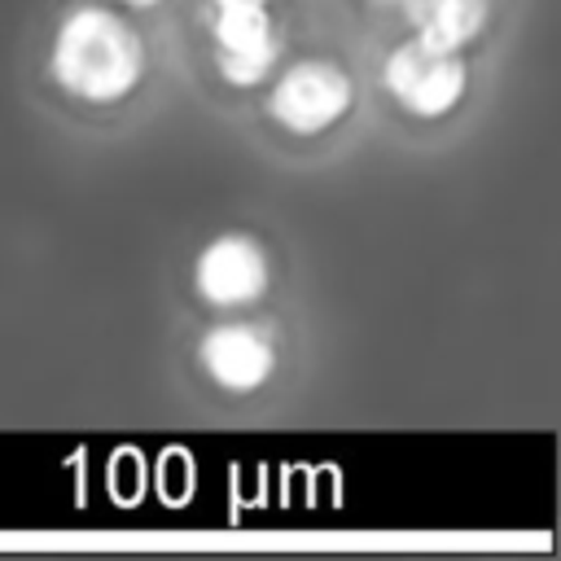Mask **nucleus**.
<instances>
[{"mask_svg": "<svg viewBox=\"0 0 561 561\" xmlns=\"http://www.w3.org/2000/svg\"><path fill=\"white\" fill-rule=\"evenodd\" d=\"M48 66L66 92L110 105V101H123L140 83L145 44L118 13L101 4H83L61 18Z\"/></svg>", "mask_w": 561, "mask_h": 561, "instance_id": "1", "label": "nucleus"}, {"mask_svg": "<svg viewBox=\"0 0 561 561\" xmlns=\"http://www.w3.org/2000/svg\"><path fill=\"white\" fill-rule=\"evenodd\" d=\"M210 39H215V66L228 83L250 88L263 83L280 57V35L259 0H215L210 13Z\"/></svg>", "mask_w": 561, "mask_h": 561, "instance_id": "2", "label": "nucleus"}, {"mask_svg": "<svg viewBox=\"0 0 561 561\" xmlns=\"http://www.w3.org/2000/svg\"><path fill=\"white\" fill-rule=\"evenodd\" d=\"M465 83H469L465 61L451 48L408 39L386 57V88L408 114H421V118L447 114L465 96Z\"/></svg>", "mask_w": 561, "mask_h": 561, "instance_id": "3", "label": "nucleus"}, {"mask_svg": "<svg viewBox=\"0 0 561 561\" xmlns=\"http://www.w3.org/2000/svg\"><path fill=\"white\" fill-rule=\"evenodd\" d=\"M351 110V79L329 57H307L289 66L272 88V118L298 136H316L333 127Z\"/></svg>", "mask_w": 561, "mask_h": 561, "instance_id": "4", "label": "nucleus"}, {"mask_svg": "<svg viewBox=\"0 0 561 561\" xmlns=\"http://www.w3.org/2000/svg\"><path fill=\"white\" fill-rule=\"evenodd\" d=\"M197 294L215 307H245L267 289V254L254 237L245 232H228L215 237L193 267Z\"/></svg>", "mask_w": 561, "mask_h": 561, "instance_id": "5", "label": "nucleus"}, {"mask_svg": "<svg viewBox=\"0 0 561 561\" xmlns=\"http://www.w3.org/2000/svg\"><path fill=\"white\" fill-rule=\"evenodd\" d=\"M202 368L224 390H254L276 368V346L254 324H219L202 337Z\"/></svg>", "mask_w": 561, "mask_h": 561, "instance_id": "6", "label": "nucleus"}, {"mask_svg": "<svg viewBox=\"0 0 561 561\" xmlns=\"http://www.w3.org/2000/svg\"><path fill=\"white\" fill-rule=\"evenodd\" d=\"M408 22L416 39L460 53L486 26V0H408Z\"/></svg>", "mask_w": 561, "mask_h": 561, "instance_id": "7", "label": "nucleus"}, {"mask_svg": "<svg viewBox=\"0 0 561 561\" xmlns=\"http://www.w3.org/2000/svg\"><path fill=\"white\" fill-rule=\"evenodd\" d=\"M127 4H136V9H149V4H158V0H127Z\"/></svg>", "mask_w": 561, "mask_h": 561, "instance_id": "8", "label": "nucleus"}, {"mask_svg": "<svg viewBox=\"0 0 561 561\" xmlns=\"http://www.w3.org/2000/svg\"><path fill=\"white\" fill-rule=\"evenodd\" d=\"M259 4H267V0H259Z\"/></svg>", "mask_w": 561, "mask_h": 561, "instance_id": "9", "label": "nucleus"}]
</instances>
